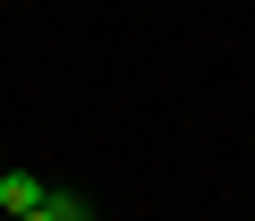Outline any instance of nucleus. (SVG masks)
Masks as SVG:
<instances>
[{"instance_id":"f03ea898","label":"nucleus","mask_w":255,"mask_h":221,"mask_svg":"<svg viewBox=\"0 0 255 221\" xmlns=\"http://www.w3.org/2000/svg\"><path fill=\"white\" fill-rule=\"evenodd\" d=\"M0 221H9V213H0Z\"/></svg>"},{"instance_id":"f257e3e1","label":"nucleus","mask_w":255,"mask_h":221,"mask_svg":"<svg viewBox=\"0 0 255 221\" xmlns=\"http://www.w3.org/2000/svg\"><path fill=\"white\" fill-rule=\"evenodd\" d=\"M43 196H51V179H34V170H0V213H9V221L34 213Z\"/></svg>"},{"instance_id":"7ed1b4c3","label":"nucleus","mask_w":255,"mask_h":221,"mask_svg":"<svg viewBox=\"0 0 255 221\" xmlns=\"http://www.w3.org/2000/svg\"><path fill=\"white\" fill-rule=\"evenodd\" d=\"M0 170H9V162H0Z\"/></svg>"}]
</instances>
